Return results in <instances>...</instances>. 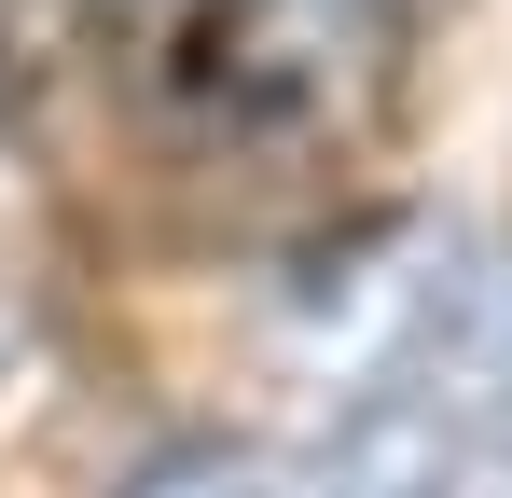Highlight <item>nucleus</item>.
Instances as JSON below:
<instances>
[{
    "instance_id": "nucleus-1",
    "label": "nucleus",
    "mask_w": 512,
    "mask_h": 498,
    "mask_svg": "<svg viewBox=\"0 0 512 498\" xmlns=\"http://www.w3.org/2000/svg\"><path fill=\"white\" fill-rule=\"evenodd\" d=\"M457 388L471 402H512V249L471 263V319H457Z\"/></svg>"
},
{
    "instance_id": "nucleus-2",
    "label": "nucleus",
    "mask_w": 512,
    "mask_h": 498,
    "mask_svg": "<svg viewBox=\"0 0 512 498\" xmlns=\"http://www.w3.org/2000/svg\"><path fill=\"white\" fill-rule=\"evenodd\" d=\"M125 498H277V471H263V457H222V443H194V457H167V471H139Z\"/></svg>"
},
{
    "instance_id": "nucleus-3",
    "label": "nucleus",
    "mask_w": 512,
    "mask_h": 498,
    "mask_svg": "<svg viewBox=\"0 0 512 498\" xmlns=\"http://www.w3.org/2000/svg\"><path fill=\"white\" fill-rule=\"evenodd\" d=\"M429 498H512V402H499V429H471L457 457H443V485Z\"/></svg>"
}]
</instances>
